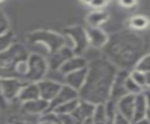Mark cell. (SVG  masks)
<instances>
[{"label": "cell", "mask_w": 150, "mask_h": 124, "mask_svg": "<svg viewBox=\"0 0 150 124\" xmlns=\"http://www.w3.org/2000/svg\"><path fill=\"white\" fill-rule=\"evenodd\" d=\"M146 41L130 30H122L109 36L103 47L104 57L117 69L131 70L138 60L146 54Z\"/></svg>", "instance_id": "6da1fadb"}, {"label": "cell", "mask_w": 150, "mask_h": 124, "mask_svg": "<svg viewBox=\"0 0 150 124\" xmlns=\"http://www.w3.org/2000/svg\"><path fill=\"white\" fill-rule=\"evenodd\" d=\"M117 70L105 57L88 62L86 81L79 90V98L95 105L104 104L110 98L111 85Z\"/></svg>", "instance_id": "7a4b0ae2"}, {"label": "cell", "mask_w": 150, "mask_h": 124, "mask_svg": "<svg viewBox=\"0 0 150 124\" xmlns=\"http://www.w3.org/2000/svg\"><path fill=\"white\" fill-rule=\"evenodd\" d=\"M28 55L27 48L16 42L0 53V78H18L16 66L21 60H27Z\"/></svg>", "instance_id": "3957f363"}, {"label": "cell", "mask_w": 150, "mask_h": 124, "mask_svg": "<svg viewBox=\"0 0 150 124\" xmlns=\"http://www.w3.org/2000/svg\"><path fill=\"white\" fill-rule=\"evenodd\" d=\"M30 44H40L46 50L47 54L50 55L61 47L66 46V40L63 35H60L55 32L50 30H36L28 35L27 37Z\"/></svg>", "instance_id": "277c9868"}, {"label": "cell", "mask_w": 150, "mask_h": 124, "mask_svg": "<svg viewBox=\"0 0 150 124\" xmlns=\"http://www.w3.org/2000/svg\"><path fill=\"white\" fill-rule=\"evenodd\" d=\"M63 36L66 40V46L73 49L74 55H81L89 46L87 32L80 26L66 28Z\"/></svg>", "instance_id": "5b68a950"}, {"label": "cell", "mask_w": 150, "mask_h": 124, "mask_svg": "<svg viewBox=\"0 0 150 124\" xmlns=\"http://www.w3.org/2000/svg\"><path fill=\"white\" fill-rule=\"evenodd\" d=\"M27 61H28V73L26 75L25 81L36 83L43 80L49 69L47 58L39 53H32L28 55Z\"/></svg>", "instance_id": "8992f818"}, {"label": "cell", "mask_w": 150, "mask_h": 124, "mask_svg": "<svg viewBox=\"0 0 150 124\" xmlns=\"http://www.w3.org/2000/svg\"><path fill=\"white\" fill-rule=\"evenodd\" d=\"M0 84H1V89L6 101L9 102L18 98L26 82L19 78H0Z\"/></svg>", "instance_id": "52a82bcc"}, {"label": "cell", "mask_w": 150, "mask_h": 124, "mask_svg": "<svg viewBox=\"0 0 150 124\" xmlns=\"http://www.w3.org/2000/svg\"><path fill=\"white\" fill-rule=\"evenodd\" d=\"M71 56H74L73 49L67 46H63L60 49H57L56 51H54L53 54L48 55V58H47L48 68H50L52 70H59L60 67L67 60H69Z\"/></svg>", "instance_id": "ba28073f"}, {"label": "cell", "mask_w": 150, "mask_h": 124, "mask_svg": "<svg viewBox=\"0 0 150 124\" xmlns=\"http://www.w3.org/2000/svg\"><path fill=\"white\" fill-rule=\"evenodd\" d=\"M38 84V88H39V94H40V97L42 99H46L48 102H50L55 96L56 94L59 92V90L61 89L62 84L57 81H54V80H41L39 82H36Z\"/></svg>", "instance_id": "9c48e42d"}, {"label": "cell", "mask_w": 150, "mask_h": 124, "mask_svg": "<svg viewBox=\"0 0 150 124\" xmlns=\"http://www.w3.org/2000/svg\"><path fill=\"white\" fill-rule=\"evenodd\" d=\"M129 75V70H123V69H118L117 74L115 76V80L112 82L111 85V91H110V98L115 102H117L121 97H123L124 95H127L125 91V87H124V82L125 78Z\"/></svg>", "instance_id": "30bf717a"}, {"label": "cell", "mask_w": 150, "mask_h": 124, "mask_svg": "<svg viewBox=\"0 0 150 124\" xmlns=\"http://www.w3.org/2000/svg\"><path fill=\"white\" fill-rule=\"evenodd\" d=\"M75 98H79V91L66 85V84H62L61 89L59 90V92L56 94V96L49 102V108H48V111H53L54 108H56L57 105L67 102V101H70V99H75Z\"/></svg>", "instance_id": "8fae6325"}, {"label": "cell", "mask_w": 150, "mask_h": 124, "mask_svg": "<svg viewBox=\"0 0 150 124\" xmlns=\"http://www.w3.org/2000/svg\"><path fill=\"white\" fill-rule=\"evenodd\" d=\"M86 32L88 36V42L94 48H103L108 42V34L100 27H88Z\"/></svg>", "instance_id": "7c38bea8"}, {"label": "cell", "mask_w": 150, "mask_h": 124, "mask_svg": "<svg viewBox=\"0 0 150 124\" xmlns=\"http://www.w3.org/2000/svg\"><path fill=\"white\" fill-rule=\"evenodd\" d=\"M95 106H96L95 104L89 103V102H86V101H82V99L79 98V104H77L76 109L71 113L75 124H81L84 119L91 117L93 113H94Z\"/></svg>", "instance_id": "4fadbf2b"}, {"label": "cell", "mask_w": 150, "mask_h": 124, "mask_svg": "<svg viewBox=\"0 0 150 124\" xmlns=\"http://www.w3.org/2000/svg\"><path fill=\"white\" fill-rule=\"evenodd\" d=\"M87 66H88V62H87V60L84 57H82L81 55H74V56H71L69 60H67L60 67L59 71L62 75H66V74H69V73H73V71L83 69Z\"/></svg>", "instance_id": "5bb4252c"}, {"label": "cell", "mask_w": 150, "mask_h": 124, "mask_svg": "<svg viewBox=\"0 0 150 124\" xmlns=\"http://www.w3.org/2000/svg\"><path fill=\"white\" fill-rule=\"evenodd\" d=\"M63 76H64V84L79 91L82 88V85H83V83L86 81L87 67L83 68V69H80V70H76V71L66 74Z\"/></svg>", "instance_id": "9a60e30c"}, {"label": "cell", "mask_w": 150, "mask_h": 124, "mask_svg": "<svg viewBox=\"0 0 150 124\" xmlns=\"http://www.w3.org/2000/svg\"><path fill=\"white\" fill-rule=\"evenodd\" d=\"M48 108H49V102L42 99L41 97L22 103V109L32 115H43L45 112L48 111Z\"/></svg>", "instance_id": "2e32d148"}, {"label": "cell", "mask_w": 150, "mask_h": 124, "mask_svg": "<svg viewBox=\"0 0 150 124\" xmlns=\"http://www.w3.org/2000/svg\"><path fill=\"white\" fill-rule=\"evenodd\" d=\"M135 97H136V95L127 94V95H124L123 97H121V98L116 102L117 111H118L121 115H123V116H125L127 118H129L130 120H131L132 112H134Z\"/></svg>", "instance_id": "e0dca14e"}, {"label": "cell", "mask_w": 150, "mask_h": 124, "mask_svg": "<svg viewBox=\"0 0 150 124\" xmlns=\"http://www.w3.org/2000/svg\"><path fill=\"white\" fill-rule=\"evenodd\" d=\"M146 112H148V105H146L145 96H144L143 92H141V94L136 95V97H135V105H134V112H132V117H131V123L145 118L146 117Z\"/></svg>", "instance_id": "ac0fdd59"}, {"label": "cell", "mask_w": 150, "mask_h": 124, "mask_svg": "<svg viewBox=\"0 0 150 124\" xmlns=\"http://www.w3.org/2000/svg\"><path fill=\"white\" fill-rule=\"evenodd\" d=\"M40 97V94H39V88H38V84L34 83V82H26V84L22 87L19 96H18V99L22 103L25 102H28V101H33V99H36Z\"/></svg>", "instance_id": "d6986e66"}, {"label": "cell", "mask_w": 150, "mask_h": 124, "mask_svg": "<svg viewBox=\"0 0 150 124\" xmlns=\"http://www.w3.org/2000/svg\"><path fill=\"white\" fill-rule=\"evenodd\" d=\"M108 20V13L101 9H95L87 16V22L89 23V27H98L100 25L104 23Z\"/></svg>", "instance_id": "ffe728a7"}, {"label": "cell", "mask_w": 150, "mask_h": 124, "mask_svg": "<svg viewBox=\"0 0 150 124\" xmlns=\"http://www.w3.org/2000/svg\"><path fill=\"white\" fill-rule=\"evenodd\" d=\"M149 25H150V19L142 14L134 15L129 19V26L135 30H143L148 28Z\"/></svg>", "instance_id": "44dd1931"}, {"label": "cell", "mask_w": 150, "mask_h": 124, "mask_svg": "<svg viewBox=\"0 0 150 124\" xmlns=\"http://www.w3.org/2000/svg\"><path fill=\"white\" fill-rule=\"evenodd\" d=\"M77 104H79V98L70 99V101H67V102L57 105L56 108L53 109V111L55 113H68V115H71L73 111L76 109Z\"/></svg>", "instance_id": "7402d4cb"}, {"label": "cell", "mask_w": 150, "mask_h": 124, "mask_svg": "<svg viewBox=\"0 0 150 124\" xmlns=\"http://www.w3.org/2000/svg\"><path fill=\"white\" fill-rule=\"evenodd\" d=\"M91 120H93V124H107V115H105L104 104H97L95 106Z\"/></svg>", "instance_id": "603a6c76"}, {"label": "cell", "mask_w": 150, "mask_h": 124, "mask_svg": "<svg viewBox=\"0 0 150 124\" xmlns=\"http://www.w3.org/2000/svg\"><path fill=\"white\" fill-rule=\"evenodd\" d=\"M13 43H15V37L11 30L5 34H0V53L7 50Z\"/></svg>", "instance_id": "cb8c5ba5"}, {"label": "cell", "mask_w": 150, "mask_h": 124, "mask_svg": "<svg viewBox=\"0 0 150 124\" xmlns=\"http://www.w3.org/2000/svg\"><path fill=\"white\" fill-rule=\"evenodd\" d=\"M124 87H125L127 94H130V95H138V94H141V92L144 91V89H142L138 84H136V83L130 78L129 75H128V77L125 78Z\"/></svg>", "instance_id": "d4e9b609"}, {"label": "cell", "mask_w": 150, "mask_h": 124, "mask_svg": "<svg viewBox=\"0 0 150 124\" xmlns=\"http://www.w3.org/2000/svg\"><path fill=\"white\" fill-rule=\"evenodd\" d=\"M129 76H130V78L136 84H138L142 89L145 90V78H144V73L143 71H139V70H137V69L134 68V69H131L129 71Z\"/></svg>", "instance_id": "484cf974"}, {"label": "cell", "mask_w": 150, "mask_h": 124, "mask_svg": "<svg viewBox=\"0 0 150 124\" xmlns=\"http://www.w3.org/2000/svg\"><path fill=\"white\" fill-rule=\"evenodd\" d=\"M135 69H137V70H139V71H143V73L150 71V53L144 54V55L138 60V62H137L136 66H135Z\"/></svg>", "instance_id": "4316f807"}, {"label": "cell", "mask_w": 150, "mask_h": 124, "mask_svg": "<svg viewBox=\"0 0 150 124\" xmlns=\"http://www.w3.org/2000/svg\"><path fill=\"white\" fill-rule=\"evenodd\" d=\"M9 30V23L8 19L6 18L5 13L0 9V34H5Z\"/></svg>", "instance_id": "83f0119b"}, {"label": "cell", "mask_w": 150, "mask_h": 124, "mask_svg": "<svg viewBox=\"0 0 150 124\" xmlns=\"http://www.w3.org/2000/svg\"><path fill=\"white\" fill-rule=\"evenodd\" d=\"M59 117V123L60 124H75L74 118L71 115L68 113H57Z\"/></svg>", "instance_id": "f1b7e54d"}, {"label": "cell", "mask_w": 150, "mask_h": 124, "mask_svg": "<svg viewBox=\"0 0 150 124\" xmlns=\"http://www.w3.org/2000/svg\"><path fill=\"white\" fill-rule=\"evenodd\" d=\"M112 124H131V120H130L129 118H127L125 116L121 115V113L117 111L116 115H115V118H114Z\"/></svg>", "instance_id": "f546056e"}, {"label": "cell", "mask_w": 150, "mask_h": 124, "mask_svg": "<svg viewBox=\"0 0 150 124\" xmlns=\"http://www.w3.org/2000/svg\"><path fill=\"white\" fill-rule=\"evenodd\" d=\"M118 2L124 8H132V7L136 6L137 0H118Z\"/></svg>", "instance_id": "4dcf8cb0"}, {"label": "cell", "mask_w": 150, "mask_h": 124, "mask_svg": "<svg viewBox=\"0 0 150 124\" xmlns=\"http://www.w3.org/2000/svg\"><path fill=\"white\" fill-rule=\"evenodd\" d=\"M108 1H109V0H94V1H93V4H91V6L98 9L100 7L104 6V5H105Z\"/></svg>", "instance_id": "1f68e13d"}, {"label": "cell", "mask_w": 150, "mask_h": 124, "mask_svg": "<svg viewBox=\"0 0 150 124\" xmlns=\"http://www.w3.org/2000/svg\"><path fill=\"white\" fill-rule=\"evenodd\" d=\"M7 104V101L4 96V92H2V89H1V84H0V108H5Z\"/></svg>", "instance_id": "d6a6232c"}, {"label": "cell", "mask_w": 150, "mask_h": 124, "mask_svg": "<svg viewBox=\"0 0 150 124\" xmlns=\"http://www.w3.org/2000/svg\"><path fill=\"white\" fill-rule=\"evenodd\" d=\"M144 78H145V89H150V71L144 73Z\"/></svg>", "instance_id": "836d02e7"}, {"label": "cell", "mask_w": 150, "mask_h": 124, "mask_svg": "<svg viewBox=\"0 0 150 124\" xmlns=\"http://www.w3.org/2000/svg\"><path fill=\"white\" fill-rule=\"evenodd\" d=\"M131 124H150V122H149L146 118H143V119H139V120L134 122V123H131Z\"/></svg>", "instance_id": "e575fe53"}, {"label": "cell", "mask_w": 150, "mask_h": 124, "mask_svg": "<svg viewBox=\"0 0 150 124\" xmlns=\"http://www.w3.org/2000/svg\"><path fill=\"white\" fill-rule=\"evenodd\" d=\"M12 124H30V123H28V122H26V120L15 119V120H13V122H12Z\"/></svg>", "instance_id": "d590c367"}, {"label": "cell", "mask_w": 150, "mask_h": 124, "mask_svg": "<svg viewBox=\"0 0 150 124\" xmlns=\"http://www.w3.org/2000/svg\"><path fill=\"white\" fill-rule=\"evenodd\" d=\"M93 117V116H91ZM91 117H89V118H87V119H84L81 124H93V120H91Z\"/></svg>", "instance_id": "8d00e7d4"}, {"label": "cell", "mask_w": 150, "mask_h": 124, "mask_svg": "<svg viewBox=\"0 0 150 124\" xmlns=\"http://www.w3.org/2000/svg\"><path fill=\"white\" fill-rule=\"evenodd\" d=\"M81 1H82L83 4H86V5H91L94 0H81Z\"/></svg>", "instance_id": "74e56055"}, {"label": "cell", "mask_w": 150, "mask_h": 124, "mask_svg": "<svg viewBox=\"0 0 150 124\" xmlns=\"http://www.w3.org/2000/svg\"><path fill=\"white\" fill-rule=\"evenodd\" d=\"M149 122H150V110H148V112H146V117H145Z\"/></svg>", "instance_id": "f35d334b"}, {"label": "cell", "mask_w": 150, "mask_h": 124, "mask_svg": "<svg viewBox=\"0 0 150 124\" xmlns=\"http://www.w3.org/2000/svg\"><path fill=\"white\" fill-rule=\"evenodd\" d=\"M1 1H4V0H0V2H1Z\"/></svg>", "instance_id": "ab89813d"}, {"label": "cell", "mask_w": 150, "mask_h": 124, "mask_svg": "<svg viewBox=\"0 0 150 124\" xmlns=\"http://www.w3.org/2000/svg\"><path fill=\"white\" fill-rule=\"evenodd\" d=\"M11 124H12V123H11Z\"/></svg>", "instance_id": "60d3db41"}]
</instances>
